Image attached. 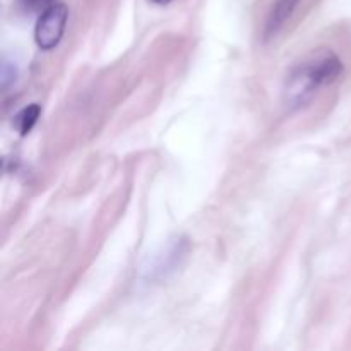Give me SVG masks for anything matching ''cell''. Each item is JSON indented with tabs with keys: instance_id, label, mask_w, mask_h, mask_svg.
I'll return each instance as SVG.
<instances>
[{
	"instance_id": "obj_5",
	"label": "cell",
	"mask_w": 351,
	"mask_h": 351,
	"mask_svg": "<svg viewBox=\"0 0 351 351\" xmlns=\"http://www.w3.org/2000/svg\"><path fill=\"white\" fill-rule=\"evenodd\" d=\"M17 77V65L14 62H9L7 58H3L2 64V86L3 89L9 88L10 82L16 81Z\"/></svg>"
},
{
	"instance_id": "obj_7",
	"label": "cell",
	"mask_w": 351,
	"mask_h": 351,
	"mask_svg": "<svg viewBox=\"0 0 351 351\" xmlns=\"http://www.w3.org/2000/svg\"><path fill=\"white\" fill-rule=\"evenodd\" d=\"M151 3H156V5H167V3H170L171 0H149Z\"/></svg>"
},
{
	"instance_id": "obj_2",
	"label": "cell",
	"mask_w": 351,
	"mask_h": 351,
	"mask_svg": "<svg viewBox=\"0 0 351 351\" xmlns=\"http://www.w3.org/2000/svg\"><path fill=\"white\" fill-rule=\"evenodd\" d=\"M69 21V9L65 3H51L41 12L34 27V41L41 50H51L60 43Z\"/></svg>"
},
{
	"instance_id": "obj_1",
	"label": "cell",
	"mask_w": 351,
	"mask_h": 351,
	"mask_svg": "<svg viewBox=\"0 0 351 351\" xmlns=\"http://www.w3.org/2000/svg\"><path fill=\"white\" fill-rule=\"evenodd\" d=\"M345 65L341 58L331 50H317L293 65L283 84V99L290 108L307 105L322 88L331 86L341 77Z\"/></svg>"
},
{
	"instance_id": "obj_3",
	"label": "cell",
	"mask_w": 351,
	"mask_h": 351,
	"mask_svg": "<svg viewBox=\"0 0 351 351\" xmlns=\"http://www.w3.org/2000/svg\"><path fill=\"white\" fill-rule=\"evenodd\" d=\"M298 3H300V0H276L274 2L266 21V29H264L266 38L274 36V34H278L283 29L285 24L290 21V17L297 10Z\"/></svg>"
},
{
	"instance_id": "obj_6",
	"label": "cell",
	"mask_w": 351,
	"mask_h": 351,
	"mask_svg": "<svg viewBox=\"0 0 351 351\" xmlns=\"http://www.w3.org/2000/svg\"><path fill=\"white\" fill-rule=\"evenodd\" d=\"M23 3L24 9H29V10H38V9H47V7L51 5L53 0H19Z\"/></svg>"
},
{
	"instance_id": "obj_4",
	"label": "cell",
	"mask_w": 351,
	"mask_h": 351,
	"mask_svg": "<svg viewBox=\"0 0 351 351\" xmlns=\"http://www.w3.org/2000/svg\"><path fill=\"white\" fill-rule=\"evenodd\" d=\"M40 113H41V108L40 105H36V103H33V105L21 110V112L14 117V127L17 129V132H19L21 136L29 134L31 129L36 125L38 119H40Z\"/></svg>"
}]
</instances>
